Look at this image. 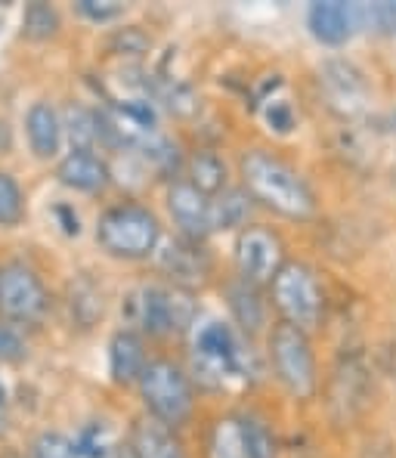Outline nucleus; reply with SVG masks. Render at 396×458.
<instances>
[{"label": "nucleus", "mask_w": 396, "mask_h": 458, "mask_svg": "<svg viewBox=\"0 0 396 458\" xmlns=\"http://www.w3.org/2000/svg\"><path fill=\"white\" fill-rule=\"evenodd\" d=\"M251 217V195L245 190H223L217 199H211V229H232L248 224Z\"/></svg>", "instance_id": "20"}, {"label": "nucleus", "mask_w": 396, "mask_h": 458, "mask_svg": "<svg viewBox=\"0 0 396 458\" xmlns=\"http://www.w3.org/2000/svg\"><path fill=\"white\" fill-rule=\"evenodd\" d=\"M368 403V369L362 366L357 356L341 360V366L332 375L328 387V409L338 424H350Z\"/></svg>", "instance_id": "10"}, {"label": "nucleus", "mask_w": 396, "mask_h": 458, "mask_svg": "<svg viewBox=\"0 0 396 458\" xmlns=\"http://www.w3.org/2000/svg\"><path fill=\"white\" fill-rule=\"evenodd\" d=\"M109 362H112V378L118 384H133L139 381L143 369L149 366L146 362V347H143V338L133 332H118L112 338V347H109Z\"/></svg>", "instance_id": "17"}, {"label": "nucleus", "mask_w": 396, "mask_h": 458, "mask_svg": "<svg viewBox=\"0 0 396 458\" xmlns=\"http://www.w3.org/2000/svg\"><path fill=\"white\" fill-rule=\"evenodd\" d=\"M161 269H164L171 279H180V282H192V279H205L207 269H211V260L207 254L201 251V245L196 239H177L161 251L158 258Z\"/></svg>", "instance_id": "15"}, {"label": "nucleus", "mask_w": 396, "mask_h": 458, "mask_svg": "<svg viewBox=\"0 0 396 458\" xmlns=\"http://www.w3.org/2000/svg\"><path fill=\"white\" fill-rule=\"evenodd\" d=\"M56 177L63 180L65 186H72V190L97 192L109 183V167H105V161H99L93 152L72 149L63 161H59Z\"/></svg>", "instance_id": "16"}, {"label": "nucleus", "mask_w": 396, "mask_h": 458, "mask_svg": "<svg viewBox=\"0 0 396 458\" xmlns=\"http://www.w3.org/2000/svg\"><path fill=\"white\" fill-rule=\"evenodd\" d=\"M273 301H276L279 313L285 316L288 326L310 332L322 322L325 313V298H322L319 279L307 264H285L273 279Z\"/></svg>", "instance_id": "3"}, {"label": "nucleus", "mask_w": 396, "mask_h": 458, "mask_svg": "<svg viewBox=\"0 0 396 458\" xmlns=\"http://www.w3.org/2000/svg\"><path fill=\"white\" fill-rule=\"evenodd\" d=\"M241 428H245V443H248L251 458H276V437L266 428V421L254 419V415H245Z\"/></svg>", "instance_id": "25"}, {"label": "nucleus", "mask_w": 396, "mask_h": 458, "mask_svg": "<svg viewBox=\"0 0 396 458\" xmlns=\"http://www.w3.org/2000/svg\"><path fill=\"white\" fill-rule=\"evenodd\" d=\"M35 458H78L75 443L63 434H40L35 443Z\"/></svg>", "instance_id": "27"}, {"label": "nucleus", "mask_w": 396, "mask_h": 458, "mask_svg": "<svg viewBox=\"0 0 396 458\" xmlns=\"http://www.w3.org/2000/svg\"><path fill=\"white\" fill-rule=\"evenodd\" d=\"M192 186L205 195H214L226 186V165L214 152H198L192 158Z\"/></svg>", "instance_id": "23"}, {"label": "nucleus", "mask_w": 396, "mask_h": 458, "mask_svg": "<svg viewBox=\"0 0 396 458\" xmlns=\"http://www.w3.org/2000/svg\"><path fill=\"white\" fill-rule=\"evenodd\" d=\"M192 362H196V372L207 387H220L226 378L245 375L248 369L245 350L232 335V328L223 322H205L198 328L196 344H192Z\"/></svg>", "instance_id": "6"}, {"label": "nucleus", "mask_w": 396, "mask_h": 458, "mask_svg": "<svg viewBox=\"0 0 396 458\" xmlns=\"http://www.w3.org/2000/svg\"><path fill=\"white\" fill-rule=\"evenodd\" d=\"M207 455L211 458H251L245 443V428H241V419L236 415H226V419H217L211 430V443H207Z\"/></svg>", "instance_id": "19"}, {"label": "nucleus", "mask_w": 396, "mask_h": 458, "mask_svg": "<svg viewBox=\"0 0 396 458\" xmlns=\"http://www.w3.org/2000/svg\"><path fill=\"white\" fill-rule=\"evenodd\" d=\"M359 458H393L391 443H387V440H372L366 449H362V455H359Z\"/></svg>", "instance_id": "32"}, {"label": "nucleus", "mask_w": 396, "mask_h": 458, "mask_svg": "<svg viewBox=\"0 0 396 458\" xmlns=\"http://www.w3.org/2000/svg\"><path fill=\"white\" fill-rule=\"evenodd\" d=\"M285 248L282 239L266 226H245L236 239V264L241 282L248 285H266L276 279V273L285 267Z\"/></svg>", "instance_id": "8"}, {"label": "nucleus", "mask_w": 396, "mask_h": 458, "mask_svg": "<svg viewBox=\"0 0 396 458\" xmlns=\"http://www.w3.org/2000/svg\"><path fill=\"white\" fill-rule=\"evenodd\" d=\"M118 458H137V455H133V449L127 446V449H121V453H118Z\"/></svg>", "instance_id": "33"}, {"label": "nucleus", "mask_w": 396, "mask_h": 458, "mask_svg": "<svg viewBox=\"0 0 396 458\" xmlns=\"http://www.w3.org/2000/svg\"><path fill=\"white\" fill-rule=\"evenodd\" d=\"M167 208H171L173 224L186 239H205L211 229V195L196 190L192 183H173L167 192Z\"/></svg>", "instance_id": "12"}, {"label": "nucleus", "mask_w": 396, "mask_h": 458, "mask_svg": "<svg viewBox=\"0 0 396 458\" xmlns=\"http://www.w3.org/2000/svg\"><path fill=\"white\" fill-rule=\"evenodd\" d=\"M307 22H310V31L316 40H322V44H328V47H341L347 38L353 35L357 10H353L350 4H338V0L313 4Z\"/></svg>", "instance_id": "13"}, {"label": "nucleus", "mask_w": 396, "mask_h": 458, "mask_svg": "<svg viewBox=\"0 0 396 458\" xmlns=\"http://www.w3.org/2000/svg\"><path fill=\"white\" fill-rule=\"evenodd\" d=\"M266 118H270V124L276 127L279 133H288L294 127V114H291V109H288L285 103H276L273 106L270 112H266Z\"/></svg>", "instance_id": "31"}, {"label": "nucleus", "mask_w": 396, "mask_h": 458, "mask_svg": "<svg viewBox=\"0 0 396 458\" xmlns=\"http://www.w3.org/2000/svg\"><path fill=\"white\" fill-rule=\"evenodd\" d=\"M75 455L78 458H103L105 455V440H103V428L90 424V428L80 430V437L75 440Z\"/></svg>", "instance_id": "28"}, {"label": "nucleus", "mask_w": 396, "mask_h": 458, "mask_svg": "<svg viewBox=\"0 0 396 458\" xmlns=\"http://www.w3.org/2000/svg\"><path fill=\"white\" fill-rule=\"evenodd\" d=\"M241 180H245V190L251 199L264 201L282 217L307 220L316 214V199H313L307 180L276 155L264 149L245 152L241 155Z\"/></svg>", "instance_id": "1"}, {"label": "nucleus", "mask_w": 396, "mask_h": 458, "mask_svg": "<svg viewBox=\"0 0 396 458\" xmlns=\"http://www.w3.org/2000/svg\"><path fill=\"white\" fill-rule=\"evenodd\" d=\"M59 29V13L50 4H29L25 6V19H22V31L31 40H46L53 38Z\"/></svg>", "instance_id": "24"}, {"label": "nucleus", "mask_w": 396, "mask_h": 458, "mask_svg": "<svg viewBox=\"0 0 396 458\" xmlns=\"http://www.w3.org/2000/svg\"><path fill=\"white\" fill-rule=\"evenodd\" d=\"M25 214V201L19 183L10 174H0V226H16Z\"/></svg>", "instance_id": "26"}, {"label": "nucleus", "mask_w": 396, "mask_h": 458, "mask_svg": "<svg viewBox=\"0 0 396 458\" xmlns=\"http://www.w3.org/2000/svg\"><path fill=\"white\" fill-rule=\"evenodd\" d=\"M25 127H29V143L31 152L38 158H53L59 152V140H63V124H59V114L50 103H35L29 109V118H25Z\"/></svg>", "instance_id": "18"}, {"label": "nucleus", "mask_w": 396, "mask_h": 458, "mask_svg": "<svg viewBox=\"0 0 396 458\" xmlns=\"http://www.w3.org/2000/svg\"><path fill=\"white\" fill-rule=\"evenodd\" d=\"M0 310L10 319H38L46 310V292L25 264H10L0 269Z\"/></svg>", "instance_id": "9"}, {"label": "nucleus", "mask_w": 396, "mask_h": 458, "mask_svg": "<svg viewBox=\"0 0 396 458\" xmlns=\"http://www.w3.org/2000/svg\"><path fill=\"white\" fill-rule=\"evenodd\" d=\"M25 356V341L13 328L0 326V362H19Z\"/></svg>", "instance_id": "30"}, {"label": "nucleus", "mask_w": 396, "mask_h": 458, "mask_svg": "<svg viewBox=\"0 0 396 458\" xmlns=\"http://www.w3.org/2000/svg\"><path fill=\"white\" fill-rule=\"evenodd\" d=\"M319 84L328 97V106L341 114H359L366 109L368 99V87L362 72L353 63L344 59H332L319 69Z\"/></svg>", "instance_id": "11"}, {"label": "nucleus", "mask_w": 396, "mask_h": 458, "mask_svg": "<svg viewBox=\"0 0 396 458\" xmlns=\"http://www.w3.org/2000/svg\"><path fill=\"white\" fill-rule=\"evenodd\" d=\"M270 360H273V369H276L279 381L285 384L291 396L310 400V396L316 394V360H313L307 332L288 326V322L273 328Z\"/></svg>", "instance_id": "5"}, {"label": "nucleus", "mask_w": 396, "mask_h": 458, "mask_svg": "<svg viewBox=\"0 0 396 458\" xmlns=\"http://www.w3.org/2000/svg\"><path fill=\"white\" fill-rule=\"evenodd\" d=\"M65 118H69L72 146H75L78 152H90L93 146L103 140V131H99V114L80 109V106H72V109L65 112Z\"/></svg>", "instance_id": "22"}, {"label": "nucleus", "mask_w": 396, "mask_h": 458, "mask_svg": "<svg viewBox=\"0 0 396 458\" xmlns=\"http://www.w3.org/2000/svg\"><path fill=\"white\" fill-rule=\"evenodd\" d=\"M161 226L156 220V214L146 211L139 205H118L112 211H105L99 217L97 226V239L115 258H149L158 245Z\"/></svg>", "instance_id": "2"}, {"label": "nucleus", "mask_w": 396, "mask_h": 458, "mask_svg": "<svg viewBox=\"0 0 396 458\" xmlns=\"http://www.w3.org/2000/svg\"><path fill=\"white\" fill-rule=\"evenodd\" d=\"M0 403H4V387H0Z\"/></svg>", "instance_id": "34"}, {"label": "nucleus", "mask_w": 396, "mask_h": 458, "mask_svg": "<svg viewBox=\"0 0 396 458\" xmlns=\"http://www.w3.org/2000/svg\"><path fill=\"white\" fill-rule=\"evenodd\" d=\"M230 307L245 332H257L264 326V301L257 298L254 285H248V282L230 285Z\"/></svg>", "instance_id": "21"}, {"label": "nucleus", "mask_w": 396, "mask_h": 458, "mask_svg": "<svg viewBox=\"0 0 396 458\" xmlns=\"http://www.w3.org/2000/svg\"><path fill=\"white\" fill-rule=\"evenodd\" d=\"M78 10L84 13L87 19H93V22H112V19H118L121 13H124V6L105 4V0H80Z\"/></svg>", "instance_id": "29"}, {"label": "nucleus", "mask_w": 396, "mask_h": 458, "mask_svg": "<svg viewBox=\"0 0 396 458\" xmlns=\"http://www.w3.org/2000/svg\"><path fill=\"white\" fill-rule=\"evenodd\" d=\"M139 390H143L146 409L152 412V419H158L167 428H177L190 419L192 412V387L190 378L183 375V369L173 366L167 360H156L143 369L139 375Z\"/></svg>", "instance_id": "4"}, {"label": "nucleus", "mask_w": 396, "mask_h": 458, "mask_svg": "<svg viewBox=\"0 0 396 458\" xmlns=\"http://www.w3.org/2000/svg\"><path fill=\"white\" fill-rule=\"evenodd\" d=\"M133 313L149 335H171L192 326L196 301L177 285H146L133 298Z\"/></svg>", "instance_id": "7"}, {"label": "nucleus", "mask_w": 396, "mask_h": 458, "mask_svg": "<svg viewBox=\"0 0 396 458\" xmlns=\"http://www.w3.org/2000/svg\"><path fill=\"white\" fill-rule=\"evenodd\" d=\"M131 449L137 458H186L183 443L173 437V430L158 419H152V415H146V419L133 424Z\"/></svg>", "instance_id": "14"}]
</instances>
